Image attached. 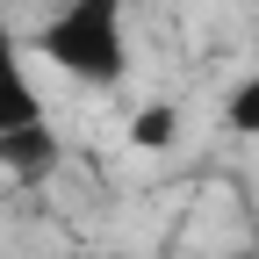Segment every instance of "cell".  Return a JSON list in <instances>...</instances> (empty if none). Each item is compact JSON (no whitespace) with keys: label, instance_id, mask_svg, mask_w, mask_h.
I'll list each match as a JSON object with an SVG mask.
<instances>
[{"label":"cell","instance_id":"cell-2","mask_svg":"<svg viewBox=\"0 0 259 259\" xmlns=\"http://www.w3.org/2000/svg\"><path fill=\"white\" fill-rule=\"evenodd\" d=\"M51 122V101L44 87L29 79V44L8 29V15H0V151L22 144V137H44Z\"/></svg>","mask_w":259,"mask_h":259},{"label":"cell","instance_id":"cell-3","mask_svg":"<svg viewBox=\"0 0 259 259\" xmlns=\"http://www.w3.org/2000/svg\"><path fill=\"white\" fill-rule=\"evenodd\" d=\"M180 137V108L173 101H144V108H130V122H122V144L130 151H166Z\"/></svg>","mask_w":259,"mask_h":259},{"label":"cell","instance_id":"cell-1","mask_svg":"<svg viewBox=\"0 0 259 259\" xmlns=\"http://www.w3.org/2000/svg\"><path fill=\"white\" fill-rule=\"evenodd\" d=\"M44 65H58L79 87H115L130 79V0H65V8L36 29Z\"/></svg>","mask_w":259,"mask_h":259},{"label":"cell","instance_id":"cell-4","mask_svg":"<svg viewBox=\"0 0 259 259\" xmlns=\"http://www.w3.org/2000/svg\"><path fill=\"white\" fill-rule=\"evenodd\" d=\"M223 130H231V137H259V72L231 87V101H223Z\"/></svg>","mask_w":259,"mask_h":259}]
</instances>
